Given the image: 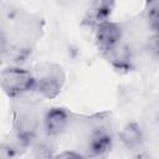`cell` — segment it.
<instances>
[{
  "label": "cell",
  "mask_w": 159,
  "mask_h": 159,
  "mask_svg": "<svg viewBox=\"0 0 159 159\" xmlns=\"http://www.w3.org/2000/svg\"><path fill=\"white\" fill-rule=\"evenodd\" d=\"M55 159H84V158L76 152H63L60 155L55 157Z\"/></svg>",
  "instance_id": "8fae6325"
},
{
  "label": "cell",
  "mask_w": 159,
  "mask_h": 159,
  "mask_svg": "<svg viewBox=\"0 0 159 159\" xmlns=\"http://www.w3.org/2000/svg\"><path fill=\"white\" fill-rule=\"evenodd\" d=\"M40 125V116L35 106L31 103H22L15 114L16 138L22 145H27L35 137Z\"/></svg>",
  "instance_id": "3957f363"
},
{
  "label": "cell",
  "mask_w": 159,
  "mask_h": 159,
  "mask_svg": "<svg viewBox=\"0 0 159 159\" xmlns=\"http://www.w3.org/2000/svg\"><path fill=\"white\" fill-rule=\"evenodd\" d=\"M112 135L104 125H94L87 135V152L92 157H103L111 150Z\"/></svg>",
  "instance_id": "5b68a950"
},
{
  "label": "cell",
  "mask_w": 159,
  "mask_h": 159,
  "mask_svg": "<svg viewBox=\"0 0 159 159\" xmlns=\"http://www.w3.org/2000/svg\"><path fill=\"white\" fill-rule=\"evenodd\" d=\"M68 122V113L63 108H51L43 117V129L48 137H57L66 129Z\"/></svg>",
  "instance_id": "8992f818"
},
{
  "label": "cell",
  "mask_w": 159,
  "mask_h": 159,
  "mask_svg": "<svg viewBox=\"0 0 159 159\" xmlns=\"http://www.w3.org/2000/svg\"><path fill=\"white\" fill-rule=\"evenodd\" d=\"M35 78V91L47 98L56 97L65 82V75L57 65H43L32 73Z\"/></svg>",
  "instance_id": "7a4b0ae2"
},
{
  "label": "cell",
  "mask_w": 159,
  "mask_h": 159,
  "mask_svg": "<svg viewBox=\"0 0 159 159\" xmlns=\"http://www.w3.org/2000/svg\"><path fill=\"white\" fill-rule=\"evenodd\" d=\"M0 86L10 96L17 97L35 88V78L32 72L21 67H9L0 75Z\"/></svg>",
  "instance_id": "6da1fadb"
},
{
  "label": "cell",
  "mask_w": 159,
  "mask_h": 159,
  "mask_svg": "<svg viewBox=\"0 0 159 159\" xmlns=\"http://www.w3.org/2000/svg\"><path fill=\"white\" fill-rule=\"evenodd\" d=\"M134 159H152V158H150L149 154H147V153H139V154H137V155L134 157Z\"/></svg>",
  "instance_id": "7c38bea8"
},
{
  "label": "cell",
  "mask_w": 159,
  "mask_h": 159,
  "mask_svg": "<svg viewBox=\"0 0 159 159\" xmlns=\"http://www.w3.org/2000/svg\"><path fill=\"white\" fill-rule=\"evenodd\" d=\"M120 140L128 149H135L142 144L143 133L137 123H128L120 132Z\"/></svg>",
  "instance_id": "ba28073f"
},
{
  "label": "cell",
  "mask_w": 159,
  "mask_h": 159,
  "mask_svg": "<svg viewBox=\"0 0 159 159\" xmlns=\"http://www.w3.org/2000/svg\"><path fill=\"white\" fill-rule=\"evenodd\" d=\"M124 30L117 22H112L109 20L99 24L96 30V40L98 42L99 50L106 53L119 42H122Z\"/></svg>",
  "instance_id": "277c9868"
},
{
  "label": "cell",
  "mask_w": 159,
  "mask_h": 159,
  "mask_svg": "<svg viewBox=\"0 0 159 159\" xmlns=\"http://www.w3.org/2000/svg\"><path fill=\"white\" fill-rule=\"evenodd\" d=\"M14 153V148L5 144H0V159H12Z\"/></svg>",
  "instance_id": "30bf717a"
},
{
  "label": "cell",
  "mask_w": 159,
  "mask_h": 159,
  "mask_svg": "<svg viewBox=\"0 0 159 159\" xmlns=\"http://www.w3.org/2000/svg\"><path fill=\"white\" fill-rule=\"evenodd\" d=\"M34 159H55L52 147L46 142L39 143L34 150Z\"/></svg>",
  "instance_id": "9c48e42d"
},
{
  "label": "cell",
  "mask_w": 159,
  "mask_h": 159,
  "mask_svg": "<svg viewBox=\"0 0 159 159\" xmlns=\"http://www.w3.org/2000/svg\"><path fill=\"white\" fill-rule=\"evenodd\" d=\"M104 56L108 58V61L112 62L113 66H116L117 68L120 70H125L129 67L130 65V60H132V51H130V46L123 42H119L117 46H114L113 48H111L109 51H107L104 53Z\"/></svg>",
  "instance_id": "52a82bcc"
}]
</instances>
